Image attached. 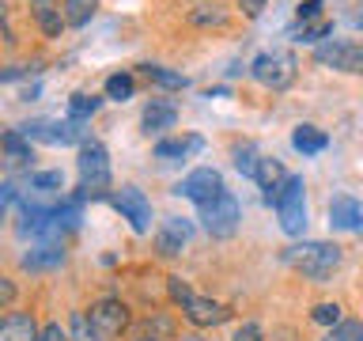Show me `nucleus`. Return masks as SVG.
Listing matches in <instances>:
<instances>
[{"label": "nucleus", "mask_w": 363, "mask_h": 341, "mask_svg": "<svg viewBox=\"0 0 363 341\" xmlns=\"http://www.w3.org/2000/svg\"><path fill=\"white\" fill-rule=\"evenodd\" d=\"M329 31H333V27H329V23L325 19H318V23H299V31H295V34H299V38H295V42H306V45H318V42H322L325 38V34Z\"/></svg>", "instance_id": "c756f323"}, {"label": "nucleus", "mask_w": 363, "mask_h": 341, "mask_svg": "<svg viewBox=\"0 0 363 341\" xmlns=\"http://www.w3.org/2000/svg\"><path fill=\"white\" fill-rule=\"evenodd\" d=\"M322 341H363V323L359 318H340L337 326H329Z\"/></svg>", "instance_id": "393cba45"}, {"label": "nucleus", "mask_w": 363, "mask_h": 341, "mask_svg": "<svg viewBox=\"0 0 363 341\" xmlns=\"http://www.w3.org/2000/svg\"><path fill=\"white\" fill-rule=\"evenodd\" d=\"M65 23L68 27H87L99 11V0H65Z\"/></svg>", "instance_id": "4be33fe9"}, {"label": "nucleus", "mask_w": 363, "mask_h": 341, "mask_svg": "<svg viewBox=\"0 0 363 341\" xmlns=\"http://www.w3.org/2000/svg\"><path fill=\"white\" fill-rule=\"evenodd\" d=\"M113 209L121 212V220H129V227L136 235L152 232V201L144 197V190L121 186L118 193H113Z\"/></svg>", "instance_id": "0eeeda50"}, {"label": "nucleus", "mask_w": 363, "mask_h": 341, "mask_svg": "<svg viewBox=\"0 0 363 341\" xmlns=\"http://www.w3.org/2000/svg\"><path fill=\"white\" fill-rule=\"evenodd\" d=\"M250 76H254L257 84L272 87V91H284V87H291V80H295V57L288 50L261 53L257 61L250 65Z\"/></svg>", "instance_id": "39448f33"}, {"label": "nucleus", "mask_w": 363, "mask_h": 341, "mask_svg": "<svg viewBox=\"0 0 363 341\" xmlns=\"http://www.w3.org/2000/svg\"><path fill=\"white\" fill-rule=\"evenodd\" d=\"M235 4H238V11H242L246 19H257L261 11H265V4H269V0H235Z\"/></svg>", "instance_id": "e433bc0d"}, {"label": "nucleus", "mask_w": 363, "mask_h": 341, "mask_svg": "<svg viewBox=\"0 0 363 341\" xmlns=\"http://www.w3.org/2000/svg\"><path fill=\"white\" fill-rule=\"evenodd\" d=\"M34 23L42 27V34H45V38H61V31L68 27V23H65V11H61V8H53L50 0L34 8Z\"/></svg>", "instance_id": "6ab92c4d"}, {"label": "nucleus", "mask_w": 363, "mask_h": 341, "mask_svg": "<svg viewBox=\"0 0 363 341\" xmlns=\"http://www.w3.org/2000/svg\"><path fill=\"white\" fill-rule=\"evenodd\" d=\"M363 220V209L356 197H348V193H340V197L329 201V224L340 227V232H352V227H359Z\"/></svg>", "instance_id": "2eb2a0df"}, {"label": "nucleus", "mask_w": 363, "mask_h": 341, "mask_svg": "<svg viewBox=\"0 0 363 341\" xmlns=\"http://www.w3.org/2000/svg\"><path fill=\"white\" fill-rule=\"evenodd\" d=\"M311 318L318 326H337L340 323V303H318L311 311Z\"/></svg>", "instance_id": "7c9ffc66"}, {"label": "nucleus", "mask_w": 363, "mask_h": 341, "mask_svg": "<svg viewBox=\"0 0 363 341\" xmlns=\"http://www.w3.org/2000/svg\"><path fill=\"white\" fill-rule=\"evenodd\" d=\"M11 201H16V186H11V182H0V224H4Z\"/></svg>", "instance_id": "c9c22d12"}, {"label": "nucleus", "mask_w": 363, "mask_h": 341, "mask_svg": "<svg viewBox=\"0 0 363 341\" xmlns=\"http://www.w3.org/2000/svg\"><path fill=\"white\" fill-rule=\"evenodd\" d=\"M91 323H95V330L102 337H118L125 326H129V307H125L121 300H102L91 307Z\"/></svg>", "instance_id": "9d476101"}, {"label": "nucleus", "mask_w": 363, "mask_h": 341, "mask_svg": "<svg viewBox=\"0 0 363 341\" xmlns=\"http://www.w3.org/2000/svg\"><path fill=\"white\" fill-rule=\"evenodd\" d=\"M322 4H325V0H303L295 16H299V23H311V19L318 16V11H322Z\"/></svg>", "instance_id": "4c0bfd02"}, {"label": "nucleus", "mask_w": 363, "mask_h": 341, "mask_svg": "<svg viewBox=\"0 0 363 341\" xmlns=\"http://www.w3.org/2000/svg\"><path fill=\"white\" fill-rule=\"evenodd\" d=\"M284 258H288L303 277L325 281L329 273L340 266V247H333V243H299V247H291Z\"/></svg>", "instance_id": "f03ea898"}, {"label": "nucleus", "mask_w": 363, "mask_h": 341, "mask_svg": "<svg viewBox=\"0 0 363 341\" xmlns=\"http://www.w3.org/2000/svg\"><path fill=\"white\" fill-rule=\"evenodd\" d=\"M272 209L280 216V227L288 235H303L306 232V186L299 175H288V182L280 186V193L272 197Z\"/></svg>", "instance_id": "7ed1b4c3"}, {"label": "nucleus", "mask_w": 363, "mask_h": 341, "mask_svg": "<svg viewBox=\"0 0 363 341\" xmlns=\"http://www.w3.org/2000/svg\"><path fill=\"white\" fill-rule=\"evenodd\" d=\"M182 341H204L201 334H189V337H182Z\"/></svg>", "instance_id": "ea45409f"}, {"label": "nucleus", "mask_w": 363, "mask_h": 341, "mask_svg": "<svg viewBox=\"0 0 363 341\" xmlns=\"http://www.w3.org/2000/svg\"><path fill=\"white\" fill-rule=\"evenodd\" d=\"M254 182L261 190H265V201L272 205V197L280 193V186L288 182V170H284V163L280 159H261L257 163V175H254Z\"/></svg>", "instance_id": "dca6fc26"}, {"label": "nucleus", "mask_w": 363, "mask_h": 341, "mask_svg": "<svg viewBox=\"0 0 363 341\" xmlns=\"http://www.w3.org/2000/svg\"><path fill=\"white\" fill-rule=\"evenodd\" d=\"M291 144H295V152L314 156V152H322V148L329 144V136L322 129H314V125H299V129L291 133Z\"/></svg>", "instance_id": "412c9836"}, {"label": "nucleus", "mask_w": 363, "mask_h": 341, "mask_svg": "<svg viewBox=\"0 0 363 341\" xmlns=\"http://www.w3.org/2000/svg\"><path fill=\"white\" fill-rule=\"evenodd\" d=\"M16 296H19L16 281H11V277H4V273H0V311H8V307L16 303Z\"/></svg>", "instance_id": "2f4dec72"}, {"label": "nucleus", "mask_w": 363, "mask_h": 341, "mask_svg": "<svg viewBox=\"0 0 363 341\" xmlns=\"http://www.w3.org/2000/svg\"><path fill=\"white\" fill-rule=\"evenodd\" d=\"M38 341H72V334H68V330H61V323H45L42 334H38Z\"/></svg>", "instance_id": "72a5a7b5"}, {"label": "nucleus", "mask_w": 363, "mask_h": 341, "mask_svg": "<svg viewBox=\"0 0 363 341\" xmlns=\"http://www.w3.org/2000/svg\"><path fill=\"white\" fill-rule=\"evenodd\" d=\"M170 300H174V303H182V307H186V303L193 300V292H189V284H186V281H182V277H170Z\"/></svg>", "instance_id": "473e14b6"}, {"label": "nucleus", "mask_w": 363, "mask_h": 341, "mask_svg": "<svg viewBox=\"0 0 363 341\" xmlns=\"http://www.w3.org/2000/svg\"><path fill=\"white\" fill-rule=\"evenodd\" d=\"M23 136H34V141H45V144H84L87 141V129L84 121L76 118H65V121H34L23 129Z\"/></svg>", "instance_id": "1a4fd4ad"}, {"label": "nucleus", "mask_w": 363, "mask_h": 341, "mask_svg": "<svg viewBox=\"0 0 363 341\" xmlns=\"http://www.w3.org/2000/svg\"><path fill=\"white\" fill-rule=\"evenodd\" d=\"M231 156H235V167L242 170L246 178H254V175H257V163H261V156H257V148L250 144V141L235 144V148H231Z\"/></svg>", "instance_id": "5701e85b"}, {"label": "nucleus", "mask_w": 363, "mask_h": 341, "mask_svg": "<svg viewBox=\"0 0 363 341\" xmlns=\"http://www.w3.org/2000/svg\"><path fill=\"white\" fill-rule=\"evenodd\" d=\"M42 326L27 311H8L0 318V341H38Z\"/></svg>", "instance_id": "ddd939ff"}, {"label": "nucleus", "mask_w": 363, "mask_h": 341, "mask_svg": "<svg viewBox=\"0 0 363 341\" xmlns=\"http://www.w3.org/2000/svg\"><path fill=\"white\" fill-rule=\"evenodd\" d=\"M30 190L57 193V190H65V175H61V170H34V175H30Z\"/></svg>", "instance_id": "c85d7f7f"}, {"label": "nucleus", "mask_w": 363, "mask_h": 341, "mask_svg": "<svg viewBox=\"0 0 363 341\" xmlns=\"http://www.w3.org/2000/svg\"><path fill=\"white\" fill-rule=\"evenodd\" d=\"M189 19L197 23V27H223V23H227V11H223L220 4H201V8L189 11Z\"/></svg>", "instance_id": "bb28decb"}, {"label": "nucleus", "mask_w": 363, "mask_h": 341, "mask_svg": "<svg viewBox=\"0 0 363 341\" xmlns=\"http://www.w3.org/2000/svg\"><path fill=\"white\" fill-rule=\"evenodd\" d=\"M314 61L325 65V68H337V72L359 76V72H363V42H348V38L322 42V45L314 50Z\"/></svg>", "instance_id": "423d86ee"}, {"label": "nucleus", "mask_w": 363, "mask_h": 341, "mask_svg": "<svg viewBox=\"0 0 363 341\" xmlns=\"http://www.w3.org/2000/svg\"><path fill=\"white\" fill-rule=\"evenodd\" d=\"M0 19H8V0H0Z\"/></svg>", "instance_id": "58836bf2"}, {"label": "nucleus", "mask_w": 363, "mask_h": 341, "mask_svg": "<svg viewBox=\"0 0 363 341\" xmlns=\"http://www.w3.org/2000/svg\"><path fill=\"white\" fill-rule=\"evenodd\" d=\"M140 341H159V337H140Z\"/></svg>", "instance_id": "a19ab883"}, {"label": "nucleus", "mask_w": 363, "mask_h": 341, "mask_svg": "<svg viewBox=\"0 0 363 341\" xmlns=\"http://www.w3.org/2000/svg\"><path fill=\"white\" fill-rule=\"evenodd\" d=\"M182 315H186V323H193L197 330L220 326V323H227V318H231L227 303H220V300H204V296H193V300L182 307Z\"/></svg>", "instance_id": "9b49d317"}, {"label": "nucleus", "mask_w": 363, "mask_h": 341, "mask_svg": "<svg viewBox=\"0 0 363 341\" xmlns=\"http://www.w3.org/2000/svg\"><path fill=\"white\" fill-rule=\"evenodd\" d=\"M238 220H242V205H238V197L227 190L201 205V224L212 239H231L238 232Z\"/></svg>", "instance_id": "20e7f679"}, {"label": "nucleus", "mask_w": 363, "mask_h": 341, "mask_svg": "<svg viewBox=\"0 0 363 341\" xmlns=\"http://www.w3.org/2000/svg\"><path fill=\"white\" fill-rule=\"evenodd\" d=\"M65 261V247L57 239H42L30 254H23V269H50V266H61Z\"/></svg>", "instance_id": "f3484780"}, {"label": "nucleus", "mask_w": 363, "mask_h": 341, "mask_svg": "<svg viewBox=\"0 0 363 341\" xmlns=\"http://www.w3.org/2000/svg\"><path fill=\"white\" fill-rule=\"evenodd\" d=\"M106 341H110V337H106Z\"/></svg>", "instance_id": "37998d69"}, {"label": "nucleus", "mask_w": 363, "mask_h": 341, "mask_svg": "<svg viewBox=\"0 0 363 341\" xmlns=\"http://www.w3.org/2000/svg\"><path fill=\"white\" fill-rule=\"evenodd\" d=\"M34 4H45V0H34Z\"/></svg>", "instance_id": "79ce46f5"}, {"label": "nucleus", "mask_w": 363, "mask_h": 341, "mask_svg": "<svg viewBox=\"0 0 363 341\" xmlns=\"http://www.w3.org/2000/svg\"><path fill=\"white\" fill-rule=\"evenodd\" d=\"M189 220H182V216H170V220H163V227H159V235H155V247H159V254L163 258H174L182 254V247L189 243Z\"/></svg>", "instance_id": "f8f14e48"}, {"label": "nucleus", "mask_w": 363, "mask_h": 341, "mask_svg": "<svg viewBox=\"0 0 363 341\" xmlns=\"http://www.w3.org/2000/svg\"><path fill=\"white\" fill-rule=\"evenodd\" d=\"M140 72L147 80H155V84H163V87H186L189 84L182 72H170V68H163V65H140Z\"/></svg>", "instance_id": "cd10ccee"}, {"label": "nucleus", "mask_w": 363, "mask_h": 341, "mask_svg": "<svg viewBox=\"0 0 363 341\" xmlns=\"http://www.w3.org/2000/svg\"><path fill=\"white\" fill-rule=\"evenodd\" d=\"M174 193L186 197V201H193V205H204V201H212L216 193H223V178H220L216 167H197V170H189V175L178 182Z\"/></svg>", "instance_id": "6e6552de"}, {"label": "nucleus", "mask_w": 363, "mask_h": 341, "mask_svg": "<svg viewBox=\"0 0 363 341\" xmlns=\"http://www.w3.org/2000/svg\"><path fill=\"white\" fill-rule=\"evenodd\" d=\"M204 141L201 136H182V141H159L155 144V159H186L189 152H201Z\"/></svg>", "instance_id": "aec40b11"}, {"label": "nucleus", "mask_w": 363, "mask_h": 341, "mask_svg": "<svg viewBox=\"0 0 363 341\" xmlns=\"http://www.w3.org/2000/svg\"><path fill=\"white\" fill-rule=\"evenodd\" d=\"M99 95H87V91H76L72 99H68V118H76V121H87L91 114L99 110Z\"/></svg>", "instance_id": "b1692460"}, {"label": "nucleus", "mask_w": 363, "mask_h": 341, "mask_svg": "<svg viewBox=\"0 0 363 341\" xmlns=\"http://www.w3.org/2000/svg\"><path fill=\"white\" fill-rule=\"evenodd\" d=\"M76 170H79V197H99L102 190H110V152L106 144L87 136L79 144V159H76Z\"/></svg>", "instance_id": "f257e3e1"}, {"label": "nucleus", "mask_w": 363, "mask_h": 341, "mask_svg": "<svg viewBox=\"0 0 363 341\" xmlns=\"http://www.w3.org/2000/svg\"><path fill=\"white\" fill-rule=\"evenodd\" d=\"M0 152H4L8 167H27L30 159H34V152H30V141H27V136H23L19 129H11V133L0 136Z\"/></svg>", "instance_id": "a211bd4d"}, {"label": "nucleus", "mask_w": 363, "mask_h": 341, "mask_svg": "<svg viewBox=\"0 0 363 341\" xmlns=\"http://www.w3.org/2000/svg\"><path fill=\"white\" fill-rule=\"evenodd\" d=\"M231 341H265V337H261V326L257 323H242V326L235 330Z\"/></svg>", "instance_id": "f704fd0d"}, {"label": "nucleus", "mask_w": 363, "mask_h": 341, "mask_svg": "<svg viewBox=\"0 0 363 341\" xmlns=\"http://www.w3.org/2000/svg\"><path fill=\"white\" fill-rule=\"evenodd\" d=\"M133 91H136V80H133L129 72H113V76L106 80V99L125 102V99H133Z\"/></svg>", "instance_id": "a878e982"}, {"label": "nucleus", "mask_w": 363, "mask_h": 341, "mask_svg": "<svg viewBox=\"0 0 363 341\" xmlns=\"http://www.w3.org/2000/svg\"><path fill=\"white\" fill-rule=\"evenodd\" d=\"M174 121H178V107H174L170 99H152V102L144 107V118H140V125H144L147 136L174 129Z\"/></svg>", "instance_id": "4468645a"}]
</instances>
